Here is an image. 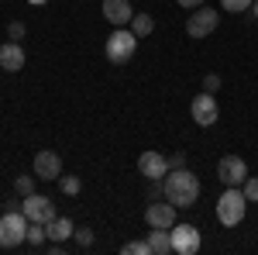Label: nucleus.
<instances>
[{"label":"nucleus","mask_w":258,"mask_h":255,"mask_svg":"<svg viewBox=\"0 0 258 255\" xmlns=\"http://www.w3.org/2000/svg\"><path fill=\"white\" fill-rule=\"evenodd\" d=\"M162 196H165L169 203H176L179 211L193 207V203L200 200V179H197V173H189L186 166H182V169H169L165 179H162Z\"/></svg>","instance_id":"obj_1"},{"label":"nucleus","mask_w":258,"mask_h":255,"mask_svg":"<svg viewBox=\"0 0 258 255\" xmlns=\"http://www.w3.org/2000/svg\"><path fill=\"white\" fill-rule=\"evenodd\" d=\"M244 211H248V196L241 186H224V193L217 196V221L224 228H234L244 221Z\"/></svg>","instance_id":"obj_2"},{"label":"nucleus","mask_w":258,"mask_h":255,"mask_svg":"<svg viewBox=\"0 0 258 255\" xmlns=\"http://www.w3.org/2000/svg\"><path fill=\"white\" fill-rule=\"evenodd\" d=\"M28 217H24V211L21 207H11L7 214L0 217V248H18V245H24L28 241Z\"/></svg>","instance_id":"obj_3"},{"label":"nucleus","mask_w":258,"mask_h":255,"mask_svg":"<svg viewBox=\"0 0 258 255\" xmlns=\"http://www.w3.org/2000/svg\"><path fill=\"white\" fill-rule=\"evenodd\" d=\"M103 52H107V59L114 62V66H124V62L138 52V35H135L131 28H114V31L107 35Z\"/></svg>","instance_id":"obj_4"},{"label":"nucleus","mask_w":258,"mask_h":255,"mask_svg":"<svg viewBox=\"0 0 258 255\" xmlns=\"http://www.w3.org/2000/svg\"><path fill=\"white\" fill-rule=\"evenodd\" d=\"M220 24V11H214V7H197V11H189V21H186V35L189 38H210L214 31H217Z\"/></svg>","instance_id":"obj_5"},{"label":"nucleus","mask_w":258,"mask_h":255,"mask_svg":"<svg viewBox=\"0 0 258 255\" xmlns=\"http://www.w3.org/2000/svg\"><path fill=\"white\" fill-rule=\"evenodd\" d=\"M169 235H172V252L176 255H197L200 245H203L200 228H193V224H172Z\"/></svg>","instance_id":"obj_6"},{"label":"nucleus","mask_w":258,"mask_h":255,"mask_svg":"<svg viewBox=\"0 0 258 255\" xmlns=\"http://www.w3.org/2000/svg\"><path fill=\"white\" fill-rule=\"evenodd\" d=\"M189 114H193V121H197L200 128H210V124H217L220 118V107H217V97L214 93H197L193 97V104H189Z\"/></svg>","instance_id":"obj_7"},{"label":"nucleus","mask_w":258,"mask_h":255,"mask_svg":"<svg viewBox=\"0 0 258 255\" xmlns=\"http://www.w3.org/2000/svg\"><path fill=\"white\" fill-rule=\"evenodd\" d=\"M217 179L224 186H241V183L248 179V162L241 156H224L217 162Z\"/></svg>","instance_id":"obj_8"},{"label":"nucleus","mask_w":258,"mask_h":255,"mask_svg":"<svg viewBox=\"0 0 258 255\" xmlns=\"http://www.w3.org/2000/svg\"><path fill=\"white\" fill-rule=\"evenodd\" d=\"M21 211L28 221H38V224H48V221H55V203L48 200V196H38V193H28L24 196V203H21Z\"/></svg>","instance_id":"obj_9"},{"label":"nucleus","mask_w":258,"mask_h":255,"mask_svg":"<svg viewBox=\"0 0 258 255\" xmlns=\"http://www.w3.org/2000/svg\"><path fill=\"white\" fill-rule=\"evenodd\" d=\"M176 203H169L165 196L162 200H152L148 207H145V221H148V228H172L176 224Z\"/></svg>","instance_id":"obj_10"},{"label":"nucleus","mask_w":258,"mask_h":255,"mask_svg":"<svg viewBox=\"0 0 258 255\" xmlns=\"http://www.w3.org/2000/svg\"><path fill=\"white\" fill-rule=\"evenodd\" d=\"M138 173L148 179V183H152V179H165V173H169V159L162 156V152H152V148H148V152L138 156Z\"/></svg>","instance_id":"obj_11"},{"label":"nucleus","mask_w":258,"mask_h":255,"mask_svg":"<svg viewBox=\"0 0 258 255\" xmlns=\"http://www.w3.org/2000/svg\"><path fill=\"white\" fill-rule=\"evenodd\" d=\"M35 176H38V179H59L62 176V159H59V152L41 148L38 156H35Z\"/></svg>","instance_id":"obj_12"},{"label":"nucleus","mask_w":258,"mask_h":255,"mask_svg":"<svg viewBox=\"0 0 258 255\" xmlns=\"http://www.w3.org/2000/svg\"><path fill=\"white\" fill-rule=\"evenodd\" d=\"M103 18L114 28H127L135 18V7H131V0H103Z\"/></svg>","instance_id":"obj_13"},{"label":"nucleus","mask_w":258,"mask_h":255,"mask_svg":"<svg viewBox=\"0 0 258 255\" xmlns=\"http://www.w3.org/2000/svg\"><path fill=\"white\" fill-rule=\"evenodd\" d=\"M24 62H28V56H24V48H21L18 41H4L0 45V69L18 73V69H24Z\"/></svg>","instance_id":"obj_14"},{"label":"nucleus","mask_w":258,"mask_h":255,"mask_svg":"<svg viewBox=\"0 0 258 255\" xmlns=\"http://www.w3.org/2000/svg\"><path fill=\"white\" fill-rule=\"evenodd\" d=\"M148 252L152 255H172V235H169V228H152L148 231Z\"/></svg>","instance_id":"obj_15"},{"label":"nucleus","mask_w":258,"mask_h":255,"mask_svg":"<svg viewBox=\"0 0 258 255\" xmlns=\"http://www.w3.org/2000/svg\"><path fill=\"white\" fill-rule=\"evenodd\" d=\"M45 231H48L52 241H69L73 231H76V224H73L69 217H55V221H48V224H45Z\"/></svg>","instance_id":"obj_16"},{"label":"nucleus","mask_w":258,"mask_h":255,"mask_svg":"<svg viewBox=\"0 0 258 255\" xmlns=\"http://www.w3.org/2000/svg\"><path fill=\"white\" fill-rule=\"evenodd\" d=\"M131 31H135L138 38H148V35L155 31V18H152V14H138V11H135V18H131Z\"/></svg>","instance_id":"obj_17"},{"label":"nucleus","mask_w":258,"mask_h":255,"mask_svg":"<svg viewBox=\"0 0 258 255\" xmlns=\"http://www.w3.org/2000/svg\"><path fill=\"white\" fill-rule=\"evenodd\" d=\"M45 238H48V231H45V224H38V221H31V224H28V245H35V248H41V245H45Z\"/></svg>","instance_id":"obj_18"},{"label":"nucleus","mask_w":258,"mask_h":255,"mask_svg":"<svg viewBox=\"0 0 258 255\" xmlns=\"http://www.w3.org/2000/svg\"><path fill=\"white\" fill-rule=\"evenodd\" d=\"M59 190H62L66 196H76V193L83 190V179H80V176H59Z\"/></svg>","instance_id":"obj_19"},{"label":"nucleus","mask_w":258,"mask_h":255,"mask_svg":"<svg viewBox=\"0 0 258 255\" xmlns=\"http://www.w3.org/2000/svg\"><path fill=\"white\" fill-rule=\"evenodd\" d=\"M255 0H220V11H231V14H241V11H251Z\"/></svg>","instance_id":"obj_20"},{"label":"nucleus","mask_w":258,"mask_h":255,"mask_svg":"<svg viewBox=\"0 0 258 255\" xmlns=\"http://www.w3.org/2000/svg\"><path fill=\"white\" fill-rule=\"evenodd\" d=\"M241 190H244V196H248V203H258V176H248L244 183H241Z\"/></svg>","instance_id":"obj_21"},{"label":"nucleus","mask_w":258,"mask_h":255,"mask_svg":"<svg viewBox=\"0 0 258 255\" xmlns=\"http://www.w3.org/2000/svg\"><path fill=\"white\" fill-rule=\"evenodd\" d=\"M14 190H18L21 196L35 193V176H18V179H14Z\"/></svg>","instance_id":"obj_22"},{"label":"nucleus","mask_w":258,"mask_h":255,"mask_svg":"<svg viewBox=\"0 0 258 255\" xmlns=\"http://www.w3.org/2000/svg\"><path fill=\"white\" fill-rule=\"evenodd\" d=\"M73 238L80 241L83 248H90V245H93V228H76V231H73Z\"/></svg>","instance_id":"obj_23"},{"label":"nucleus","mask_w":258,"mask_h":255,"mask_svg":"<svg viewBox=\"0 0 258 255\" xmlns=\"http://www.w3.org/2000/svg\"><path fill=\"white\" fill-rule=\"evenodd\" d=\"M120 252L124 255H148V241H127Z\"/></svg>","instance_id":"obj_24"},{"label":"nucleus","mask_w":258,"mask_h":255,"mask_svg":"<svg viewBox=\"0 0 258 255\" xmlns=\"http://www.w3.org/2000/svg\"><path fill=\"white\" fill-rule=\"evenodd\" d=\"M7 38L11 41L24 38V21H11V24H7Z\"/></svg>","instance_id":"obj_25"},{"label":"nucleus","mask_w":258,"mask_h":255,"mask_svg":"<svg viewBox=\"0 0 258 255\" xmlns=\"http://www.w3.org/2000/svg\"><path fill=\"white\" fill-rule=\"evenodd\" d=\"M203 90H207V93H217L220 90V76L217 73H207V76H203Z\"/></svg>","instance_id":"obj_26"},{"label":"nucleus","mask_w":258,"mask_h":255,"mask_svg":"<svg viewBox=\"0 0 258 255\" xmlns=\"http://www.w3.org/2000/svg\"><path fill=\"white\" fill-rule=\"evenodd\" d=\"M169 159V169H182L186 166V152H172V156H165Z\"/></svg>","instance_id":"obj_27"},{"label":"nucleus","mask_w":258,"mask_h":255,"mask_svg":"<svg viewBox=\"0 0 258 255\" xmlns=\"http://www.w3.org/2000/svg\"><path fill=\"white\" fill-rule=\"evenodd\" d=\"M179 7H186V11H197V7H203L207 0H176Z\"/></svg>","instance_id":"obj_28"},{"label":"nucleus","mask_w":258,"mask_h":255,"mask_svg":"<svg viewBox=\"0 0 258 255\" xmlns=\"http://www.w3.org/2000/svg\"><path fill=\"white\" fill-rule=\"evenodd\" d=\"M251 14H255V18H258V0H255V4H251Z\"/></svg>","instance_id":"obj_29"},{"label":"nucleus","mask_w":258,"mask_h":255,"mask_svg":"<svg viewBox=\"0 0 258 255\" xmlns=\"http://www.w3.org/2000/svg\"><path fill=\"white\" fill-rule=\"evenodd\" d=\"M31 4H45V0H31Z\"/></svg>","instance_id":"obj_30"}]
</instances>
